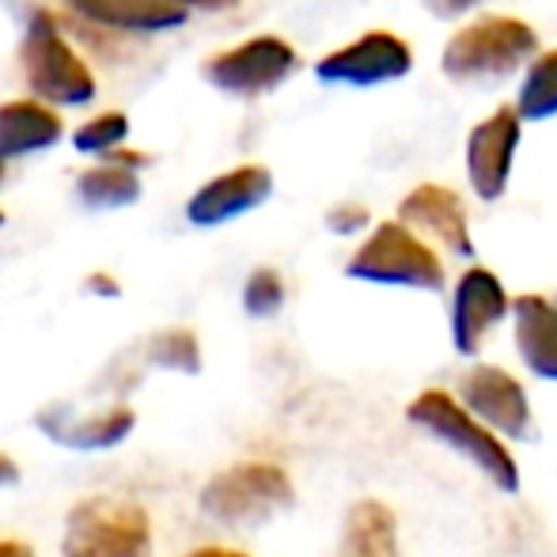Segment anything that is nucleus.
<instances>
[{
    "label": "nucleus",
    "mask_w": 557,
    "mask_h": 557,
    "mask_svg": "<svg viewBox=\"0 0 557 557\" xmlns=\"http://www.w3.org/2000/svg\"><path fill=\"white\" fill-rule=\"evenodd\" d=\"M539 50V35L516 15H482L455 30L444 46L441 69L455 84H490L512 76Z\"/></svg>",
    "instance_id": "1"
},
{
    "label": "nucleus",
    "mask_w": 557,
    "mask_h": 557,
    "mask_svg": "<svg viewBox=\"0 0 557 557\" xmlns=\"http://www.w3.org/2000/svg\"><path fill=\"white\" fill-rule=\"evenodd\" d=\"M406 418L418 429H425L429 436H436L441 444H447L451 451L467 455L497 490L505 493L520 490V467H516L512 451L500 444L497 433H490L482 421L470 418L447 391H425V395H418L410 403V410H406Z\"/></svg>",
    "instance_id": "2"
},
{
    "label": "nucleus",
    "mask_w": 557,
    "mask_h": 557,
    "mask_svg": "<svg viewBox=\"0 0 557 557\" xmlns=\"http://www.w3.org/2000/svg\"><path fill=\"white\" fill-rule=\"evenodd\" d=\"M296 500L293 482L273 462H235L201 490V512L227 528H255Z\"/></svg>",
    "instance_id": "3"
},
{
    "label": "nucleus",
    "mask_w": 557,
    "mask_h": 557,
    "mask_svg": "<svg viewBox=\"0 0 557 557\" xmlns=\"http://www.w3.org/2000/svg\"><path fill=\"white\" fill-rule=\"evenodd\" d=\"M152 523L133 500L91 497L69 512L65 520V557H148Z\"/></svg>",
    "instance_id": "4"
},
{
    "label": "nucleus",
    "mask_w": 557,
    "mask_h": 557,
    "mask_svg": "<svg viewBox=\"0 0 557 557\" xmlns=\"http://www.w3.org/2000/svg\"><path fill=\"white\" fill-rule=\"evenodd\" d=\"M345 273L372 285H403L421 288V293H441L444 288V265L433 247L418 239L406 224L391 221L380 224L368 243L349 258Z\"/></svg>",
    "instance_id": "5"
},
{
    "label": "nucleus",
    "mask_w": 557,
    "mask_h": 557,
    "mask_svg": "<svg viewBox=\"0 0 557 557\" xmlns=\"http://www.w3.org/2000/svg\"><path fill=\"white\" fill-rule=\"evenodd\" d=\"M23 61H27V81L50 103L81 107L96 96V76L84 69V61L69 50V42L58 35L53 20L38 12L30 20L27 42H23Z\"/></svg>",
    "instance_id": "6"
},
{
    "label": "nucleus",
    "mask_w": 557,
    "mask_h": 557,
    "mask_svg": "<svg viewBox=\"0 0 557 557\" xmlns=\"http://www.w3.org/2000/svg\"><path fill=\"white\" fill-rule=\"evenodd\" d=\"M300 58L296 50L277 35H258L250 42L235 46V50H224L209 61L206 76L216 84L227 96H265V91L281 88L288 76L296 73Z\"/></svg>",
    "instance_id": "7"
},
{
    "label": "nucleus",
    "mask_w": 557,
    "mask_h": 557,
    "mask_svg": "<svg viewBox=\"0 0 557 557\" xmlns=\"http://www.w3.org/2000/svg\"><path fill=\"white\" fill-rule=\"evenodd\" d=\"M459 406L497 436H508V441H531L535 436V413L528 406V395L505 368L478 364L474 372L462 375Z\"/></svg>",
    "instance_id": "8"
},
{
    "label": "nucleus",
    "mask_w": 557,
    "mask_h": 557,
    "mask_svg": "<svg viewBox=\"0 0 557 557\" xmlns=\"http://www.w3.org/2000/svg\"><path fill=\"white\" fill-rule=\"evenodd\" d=\"M413 65L410 46L391 30H368L357 42L334 50L315 65L319 81L326 84H352V88H372V84H387L406 76Z\"/></svg>",
    "instance_id": "9"
},
{
    "label": "nucleus",
    "mask_w": 557,
    "mask_h": 557,
    "mask_svg": "<svg viewBox=\"0 0 557 557\" xmlns=\"http://www.w3.org/2000/svg\"><path fill=\"white\" fill-rule=\"evenodd\" d=\"M508 300L505 285L497 281V273L482 270H467L455 285V300H451V342H455V352L462 357H474L478 349L485 345V337L497 323H505Z\"/></svg>",
    "instance_id": "10"
},
{
    "label": "nucleus",
    "mask_w": 557,
    "mask_h": 557,
    "mask_svg": "<svg viewBox=\"0 0 557 557\" xmlns=\"http://www.w3.org/2000/svg\"><path fill=\"white\" fill-rule=\"evenodd\" d=\"M516 145H520V114L512 107H500L482 125H474L467 140V175L482 201H497L508 190Z\"/></svg>",
    "instance_id": "11"
},
{
    "label": "nucleus",
    "mask_w": 557,
    "mask_h": 557,
    "mask_svg": "<svg viewBox=\"0 0 557 557\" xmlns=\"http://www.w3.org/2000/svg\"><path fill=\"white\" fill-rule=\"evenodd\" d=\"M398 224H406L410 232H425L429 239H436L451 255L470 258L474 255V239H470L467 209L462 198L447 186L425 183L413 194H406L403 206H398Z\"/></svg>",
    "instance_id": "12"
},
{
    "label": "nucleus",
    "mask_w": 557,
    "mask_h": 557,
    "mask_svg": "<svg viewBox=\"0 0 557 557\" xmlns=\"http://www.w3.org/2000/svg\"><path fill=\"white\" fill-rule=\"evenodd\" d=\"M273 190V175L258 163H247V168H235L227 175L206 183L186 206V216H190L198 227H213V224H227L235 216L258 209Z\"/></svg>",
    "instance_id": "13"
},
{
    "label": "nucleus",
    "mask_w": 557,
    "mask_h": 557,
    "mask_svg": "<svg viewBox=\"0 0 557 557\" xmlns=\"http://www.w3.org/2000/svg\"><path fill=\"white\" fill-rule=\"evenodd\" d=\"M508 311L516 319V349L523 364L539 380L557 383V308L543 296H516Z\"/></svg>",
    "instance_id": "14"
},
{
    "label": "nucleus",
    "mask_w": 557,
    "mask_h": 557,
    "mask_svg": "<svg viewBox=\"0 0 557 557\" xmlns=\"http://www.w3.org/2000/svg\"><path fill=\"white\" fill-rule=\"evenodd\" d=\"M61 140V122L53 111L38 103H4L0 107V160H15V156L42 152V148Z\"/></svg>",
    "instance_id": "15"
},
{
    "label": "nucleus",
    "mask_w": 557,
    "mask_h": 557,
    "mask_svg": "<svg viewBox=\"0 0 557 557\" xmlns=\"http://www.w3.org/2000/svg\"><path fill=\"white\" fill-rule=\"evenodd\" d=\"M69 4L96 23L117 30H145V35L186 23V8L168 4V0H69Z\"/></svg>",
    "instance_id": "16"
},
{
    "label": "nucleus",
    "mask_w": 557,
    "mask_h": 557,
    "mask_svg": "<svg viewBox=\"0 0 557 557\" xmlns=\"http://www.w3.org/2000/svg\"><path fill=\"white\" fill-rule=\"evenodd\" d=\"M345 554L349 557H398V520L383 500H360L345 516Z\"/></svg>",
    "instance_id": "17"
},
{
    "label": "nucleus",
    "mask_w": 557,
    "mask_h": 557,
    "mask_svg": "<svg viewBox=\"0 0 557 557\" xmlns=\"http://www.w3.org/2000/svg\"><path fill=\"white\" fill-rule=\"evenodd\" d=\"M133 425H137V418H133L129 406H111V410L88 413V418L73 421V425L46 429V433H50L53 441L69 444V447H84V451H91V447H114V444H122L125 436L133 433Z\"/></svg>",
    "instance_id": "18"
},
{
    "label": "nucleus",
    "mask_w": 557,
    "mask_h": 557,
    "mask_svg": "<svg viewBox=\"0 0 557 557\" xmlns=\"http://www.w3.org/2000/svg\"><path fill=\"white\" fill-rule=\"evenodd\" d=\"M516 114L528 117V122H543V117L557 114V50H546L543 58L531 61Z\"/></svg>",
    "instance_id": "19"
},
{
    "label": "nucleus",
    "mask_w": 557,
    "mask_h": 557,
    "mask_svg": "<svg viewBox=\"0 0 557 557\" xmlns=\"http://www.w3.org/2000/svg\"><path fill=\"white\" fill-rule=\"evenodd\" d=\"M140 194V183L133 171L125 168H99V171H88L81 178V198L88 201L91 209H122V206H133Z\"/></svg>",
    "instance_id": "20"
},
{
    "label": "nucleus",
    "mask_w": 557,
    "mask_h": 557,
    "mask_svg": "<svg viewBox=\"0 0 557 557\" xmlns=\"http://www.w3.org/2000/svg\"><path fill=\"white\" fill-rule=\"evenodd\" d=\"M152 360L171 372H201V349L190 331H163L152 342Z\"/></svg>",
    "instance_id": "21"
},
{
    "label": "nucleus",
    "mask_w": 557,
    "mask_h": 557,
    "mask_svg": "<svg viewBox=\"0 0 557 557\" xmlns=\"http://www.w3.org/2000/svg\"><path fill=\"white\" fill-rule=\"evenodd\" d=\"M281 304H285V281H281V273L277 270L250 273L247 288H243V308H247V315L270 319L281 311Z\"/></svg>",
    "instance_id": "22"
},
{
    "label": "nucleus",
    "mask_w": 557,
    "mask_h": 557,
    "mask_svg": "<svg viewBox=\"0 0 557 557\" xmlns=\"http://www.w3.org/2000/svg\"><path fill=\"white\" fill-rule=\"evenodd\" d=\"M125 133H129L125 114H103V117H96V122L81 125V129L73 133V145L81 148V152H111Z\"/></svg>",
    "instance_id": "23"
},
{
    "label": "nucleus",
    "mask_w": 557,
    "mask_h": 557,
    "mask_svg": "<svg viewBox=\"0 0 557 557\" xmlns=\"http://www.w3.org/2000/svg\"><path fill=\"white\" fill-rule=\"evenodd\" d=\"M326 224H331L337 235H349V232H357V227L368 224V209L364 206H342V209H334Z\"/></svg>",
    "instance_id": "24"
},
{
    "label": "nucleus",
    "mask_w": 557,
    "mask_h": 557,
    "mask_svg": "<svg viewBox=\"0 0 557 557\" xmlns=\"http://www.w3.org/2000/svg\"><path fill=\"white\" fill-rule=\"evenodd\" d=\"M485 4V0H425V8L441 20H455V15H467L470 8Z\"/></svg>",
    "instance_id": "25"
},
{
    "label": "nucleus",
    "mask_w": 557,
    "mask_h": 557,
    "mask_svg": "<svg viewBox=\"0 0 557 557\" xmlns=\"http://www.w3.org/2000/svg\"><path fill=\"white\" fill-rule=\"evenodd\" d=\"M20 482V467H15L8 455H0V490H8V485Z\"/></svg>",
    "instance_id": "26"
},
{
    "label": "nucleus",
    "mask_w": 557,
    "mask_h": 557,
    "mask_svg": "<svg viewBox=\"0 0 557 557\" xmlns=\"http://www.w3.org/2000/svg\"><path fill=\"white\" fill-rule=\"evenodd\" d=\"M0 557H35L27 543H15V539H0Z\"/></svg>",
    "instance_id": "27"
},
{
    "label": "nucleus",
    "mask_w": 557,
    "mask_h": 557,
    "mask_svg": "<svg viewBox=\"0 0 557 557\" xmlns=\"http://www.w3.org/2000/svg\"><path fill=\"white\" fill-rule=\"evenodd\" d=\"M186 557H247V554L227 550V546H201V550H194V554H186Z\"/></svg>",
    "instance_id": "28"
},
{
    "label": "nucleus",
    "mask_w": 557,
    "mask_h": 557,
    "mask_svg": "<svg viewBox=\"0 0 557 557\" xmlns=\"http://www.w3.org/2000/svg\"><path fill=\"white\" fill-rule=\"evenodd\" d=\"M168 4H178V8H227V4H235V0H168Z\"/></svg>",
    "instance_id": "29"
},
{
    "label": "nucleus",
    "mask_w": 557,
    "mask_h": 557,
    "mask_svg": "<svg viewBox=\"0 0 557 557\" xmlns=\"http://www.w3.org/2000/svg\"><path fill=\"white\" fill-rule=\"evenodd\" d=\"M0 224H4V213H0Z\"/></svg>",
    "instance_id": "30"
},
{
    "label": "nucleus",
    "mask_w": 557,
    "mask_h": 557,
    "mask_svg": "<svg viewBox=\"0 0 557 557\" xmlns=\"http://www.w3.org/2000/svg\"><path fill=\"white\" fill-rule=\"evenodd\" d=\"M554 308H557V300H554Z\"/></svg>",
    "instance_id": "31"
}]
</instances>
